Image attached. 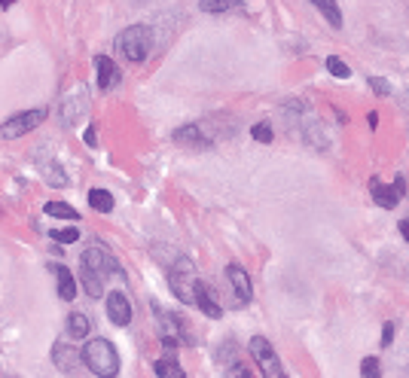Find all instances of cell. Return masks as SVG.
Masks as SVG:
<instances>
[{
  "label": "cell",
  "mask_w": 409,
  "mask_h": 378,
  "mask_svg": "<svg viewBox=\"0 0 409 378\" xmlns=\"http://www.w3.org/2000/svg\"><path fill=\"white\" fill-rule=\"evenodd\" d=\"M110 278H119L126 281V272H122L119 260L114 257V250L101 241H92L89 248L83 250V260H80V284L89 299H101L104 293V284Z\"/></svg>",
  "instance_id": "obj_1"
},
{
  "label": "cell",
  "mask_w": 409,
  "mask_h": 378,
  "mask_svg": "<svg viewBox=\"0 0 409 378\" xmlns=\"http://www.w3.org/2000/svg\"><path fill=\"white\" fill-rule=\"evenodd\" d=\"M83 363H86V369L98 378L119 375V354L114 348V342H107V339H89L83 348Z\"/></svg>",
  "instance_id": "obj_2"
},
{
  "label": "cell",
  "mask_w": 409,
  "mask_h": 378,
  "mask_svg": "<svg viewBox=\"0 0 409 378\" xmlns=\"http://www.w3.org/2000/svg\"><path fill=\"white\" fill-rule=\"evenodd\" d=\"M168 284H171V293L178 296V302L196 308V290H199L202 278H199V272H196V265H192L190 257L175 260V269H171V274H168Z\"/></svg>",
  "instance_id": "obj_3"
},
{
  "label": "cell",
  "mask_w": 409,
  "mask_h": 378,
  "mask_svg": "<svg viewBox=\"0 0 409 378\" xmlns=\"http://www.w3.org/2000/svg\"><path fill=\"white\" fill-rule=\"evenodd\" d=\"M248 351L253 357V363L260 366L263 378H284L288 375L281 360H278V354H275V348H272V342L266 339V335H253V339L248 342Z\"/></svg>",
  "instance_id": "obj_4"
},
{
  "label": "cell",
  "mask_w": 409,
  "mask_h": 378,
  "mask_svg": "<svg viewBox=\"0 0 409 378\" xmlns=\"http://www.w3.org/2000/svg\"><path fill=\"white\" fill-rule=\"evenodd\" d=\"M116 49L126 55V61H144L150 52V28H144V25L126 28L116 37Z\"/></svg>",
  "instance_id": "obj_5"
},
{
  "label": "cell",
  "mask_w": 409,
  "mask_h": 378,
  "mask_svg": "<svg viewBox=\"0 0 409 378\" xmlns=\"http://www.w3.org/2000/svg\"><path fill=\"white\" fill-rule=\"evenodd\" d=\"M46 116H49V110L46 107H34V110H22V113H16V116H9L4 126H0V135L4 138H22V135H28V131H34L40 122H46Z\"/></svg>",
  "instance_id": "obj_6"
},
{
  "label": "cell",
  "mask_w": 409,
  "mask_h": 378,
  "mask_svg": "<svg viewBox=\"0 0 409 378\" xmlns=\"http://www.w3.org/2000/svg\"><path fill=\"white\" fill-rule=\"evenodd\" d=\"M156 318H159L162 339H175L178 345H196V335H192L190 323L183 321V314H178V311H165V308H156Z\"/></svg>",
  "instance_id": "obj_7"
},
{
  "label": "cell",
  "mask_w": 409,
  "mask_h": 378,
  "mask_svg": "<svg viewBox=\"0 0 409 378\" xmlns=\"http://www.w3.org/2000/svg\"><path fill=\"white\" fill-rule=\"evenodd\" d=\"M403 192H406V177L400 174L397 177L391 187H385V183L379 180V177H373L370 180V196H373V201L379 204V208H385V211H391V208H397V201L403 199Z\"/></svg>",
  "instance_id": "obj_8"
},
{
  "label": "cell",
  "mask_w": 409,
  "mask_h": 378,
  "mask_svg": "<svg viewBox=\"0 0 409 378\" xmlns=\"http://www.w3.org/2000/svg\"><path fill=\"white\" fill-rule=\"evenodd\" d=\"M107 318H110V323L114 326H129L131 323V299L122 290H114V293H107Z\"/></svg>",
  "instance_id": "obj_9"
},
{
  "label": "cell",
  "mask_w": 409,
  "mask_h": 378,
  "mask_svg": "<svg viewBox=\"0 0 409 378\" xmlns=\"http://www.w3.org/2000/svg\"><path fill=\"white\" fill-rule=\"evenodd\" d=\"M53 363H55L58 372L74 375L80 366H83V351L70 348V345H65V342H55V345H53Z\"/></svg>",
  "instance_id": "obj_10"
},
{
  "label": "cell",
  "mask_w": 409,
  "mask_h": 378,
  "mask_svg": "<svg viewBox=\"0 0 409 378\" xmlns=\"http://www.w3.org/2000/svg\"><path fill=\"white\" fill-rule=\"evenodd\" d=\"M227 278H229V284H232V293H235V302L239 305H251V299H253V284H251V274L241 269V265H229L227 269Z\"/></svg>",
  "instance_id": "obj_11"
},
{
  "label": "cell",
  "mask_w": 409,
  "mask_h": 378,
  "mask_svg": "<svg viewBox=\"0 0 409 378\" xmlns=\"http://www.w3.org/2000/svg\"><path fill=\"white\" fill-rule=\"evenodd\" d=\"M171 138H175L178 147H187V150H208L211 147V140L204 138V131L199 126H180Z\"/></svg>",
  "instance_id": "obj_12"
},
{
  "label": "cell",
  "mask_w": 409,
  "mask_h": 378,
  "mask_svg": "<svg viewBox=\"0 0 409 378\" xmlns=\"http://www.w3.org/2000/svg\"><path fill=\"white\" fill-rule=\"evenodd\" d=\"M95 74H98V89L101 91H110L114 86H119V67L110 61L107 55H98L95 58Z\"/></svg>",
  "instance_id": "obj_13"
},
{
  "label": "cell",
  "mask_w": 409,
  "mask_h": 378,
  "mask_svg": "<svg viewBox=\"0 0 409 378\" xmlns=\"http://www.w3.org/2000/svg\"><path fill=\"white\" fill-rule=\"evenodd\" d=\"M196 308L204 314V318H211V321H220L223 318V308H220V302L214 299V293L208 290V284H199V290H196Z\"/></svg>",
  "instance_id": "obj_14"
},
{
  "label": "cell",
  "mask_w": 409,
  "mask_h": 378,
  "mask_svg": "<svg viewBox=\"0 0 409 378\" xmlns=\"http://www.w3.org/2000/svg\"><path fill=\"white\" fill-rule=\"evenodd\" d=\"M53 272H55V278H58V296L65 302H74L77 299V278L70 274V269H67V265H61V262H55Z\"/></svg>",
  "instance_id": "obj_15"
},
{
  "label": "cell",
  "mask_w": 409,
  "mask_h": 378,
  "mask_svg": "<svg viewBox=\"0 0 409 378\" xmlns=\"http://www.w3.org/2000/svg\"><path fill=\"white\" fill-rule=\"evenodd\" d=\"M199 9L202 13H211V16L239 13V9H244V0H199Z\"/></svg>",
  "instance_id": "obj_16"
},
{
  "label": "cell",
  "mask_w": 409,
  "mask_h": 378,
  "mask_svg": "<svg viewBox=\"0 0 409 378\" xmlns=\"http://www.w3.org/2000/svg\"><path fill=\"white\" fill-rule=\"evenodd\" d=\"M309 4L321 9V16L330 22V28H342V9L336 0H309Z\"/></svg>",
  "instance_id": "obj_17"
},
{
  "label": "cell",
  "mask_w": 409,
  "mask_h": 378,
  "mask_svg": "<svg viewBox=\"0 0 409 378\" xmlns=\"http://www.w3.org/2000/svg\"><path fill=\"white\" fill-rule=\"evenodd\" d=\"M89 107V98H86V91H83V98L77 101V95L70 98V101H65V113H61V122H65V126H74V122L83 116V110Z\"/></svg>",
  "instance_id": "obj_18"
},
{
  "label": "cell",
  "mask_w": 409,
  "mask_h": 378,
  "mask_svg": "<svg viewBox=\"0 0 409 378\" xmlns=\"http://www.w3.org/2000/svg\"><path fill=\"white\" fill-rule=\"evenodd\" d=\"M89 330H92V323H89V318L83 311H70L67 314V333L74 335V339H86Z\"/></svg>",
  "instance_id": "obj_19"
},
{
  "label": "cell",
  "mask_w": 409,
  "mask_h": 378,
  "mask_svg": "<svg viewBox=\"0 0 409 378\" xmlns=\"http://www.w3.org/2000/svg\"><path fill=\"white\" fill-rule=\"evenodd\" d=\"M89 208H95L98 213L114 211V196L107 189H89Z\"/></svg>",
  "instance_id": "obj_20"
},
{
  "label": "cell",
  "mask_w": 409,
  "mask_h": 378,
  "mask_svg": "<svg viewBox=\"0 0 409 378\" xmlns=\"http://www.w3.org/2000/svg\"><path fill=\"white\" fill-rule=\"evenodd\" d=\"M43 211L49 213V217H58V220H77V223H80L77 208H70L67 201H46V204H43Z\"/></svg>",
  "instance_id": "obj_21"
},
{
  "label": "cell",
  "mask_w": 409,
  "mask_h": 378,
  "mask_svg": "<svg viewBox=\"0 0 409 378\" xmlns=\"http://www.w3.org/2000/svg\"><path fill=\"white\" fill-rule=\"evenodd\" d=\"M153 372L159 378H183V369L178 366L175 357H162V360H156L153 363Z\"/></svg>",
  "instance_id": "obj_22"
},
{
  "label": "cell",
  "mask_w": 409,
  "mask_h": 378,
  "mask_svg": "<svg viewBox=\"0 0 409 378\" xmlns=\"http://www.w3.org/2000/svg\"><path fill=\"white\" fill-rule=\"evenodd\" d=\"M327 70H330V74H333L336 79H349V77H351V67L345 65L342 58H336V55L327 58Z\"/></svg>",
  "instance_id": "obj_23"
},
{
  "label": "cell",
  "mask_w": 409,
  "mask_h": 378,
  "mask_svg": "<svg viewBox=\"0 0 409 378\" xmlns=\"http://www.w3.org/2000/svg\"><path fill=\"white\" fill-rule=\"evenodd\" d=\"M40 168H43V177L49 180V187H67V174H65V171H61L58 165H53V168H49V165H40Z\"/></svg>",
  "instance_id": "obj_24"
},
{
  "label": "cell",
  "mask_w": 409,
  "mask_h": 378,
  "mask_svg": "<svg viewBox=\"0 0 409 378\" xmlns=\"http://www.w3.org/2000/svg\"><path fill=\"white\" fill-rule=\"evenodd\" d=\"M361 375L364 378H382V363L376 357H364L361 360Z\"/></svg>",
  "instance_id": "obj_25"
},
{
  "label": "cell",
  "mask_w": 409,
  "mask_h": 378,
  "mask_svg": "<svg viewBox=\"0 0 409 378\" xmlns=\"http://www.w3.org/2000/svg\"><path fill=\"white\" fill-rule=\"evenodd\" d=\"M53 235V241H58V244H74L77 238H80V232H77V226H65V229H53L49 232Z\"/></svg>",
  "instance_id": "obj_26"
},
{
  "label": "cell",
  "mask_w": 409,
  "mask_h": 378,
  "mask_svg": "<svg viewBox=\"0 0 409 378\" xmlns=\"http://www.w3.org/2000/svg\"><path fill=\"white\" fill-rule=\"evenodd\" d=\"M251 135H253V140H260V144H272L275 131H272L269 122H257V126L251 128Z\"/></svg>",
  "instance_id": "obj_27"
},
{
  "label": "cell",
  "mask_w": 409,
  "mask_h": 378,
  "mask_svg": "<svg viewBox=\"0 0 409 378\" xmlns=\"http://www.w3.org/2000/svg\"><path fill=\"white\" fill-rule=\"evenodd\" d=\"M227 378H257V375H253V369H251L248 363L235 360L232 366H227Z\"/></svg>",
  "instance_id": "obj_28"
},
{
  "label": "cell",
  "mask_w": 409,
  "mask_h": 378,
  "mask_svg": "<svg viewBox=\"0 0 409 378\" xmlns=\"http://www.w3.org/2000/svg\"><path fill=\"white\" fill-rule=\"evenodd\" d=\"M370 86H373V91L376 95H391V89H388V79H382V77H370Z\"/></svg>",
  "instance_id": "obj_29"
},
{
  "label": "cell",
  "mask_w": 409,
  "mask_h": 378,
  "mask_svg": "<svg viewBox=\"0 0 409 378\" xmlns=\"http://www.w3.org/2000/svg\"><path fill=\"white\" fill-rule=\"evenodd\" d=\"M394 335H397V326H394V321H388L382 326V348H388V345L394 342Z\"/></svg>",
  "instance_id": "obj_30"
},
{
  "label": "cell",
  "mask_w": 409,
  "mask_h": 378,
  "mask_svg": "<svg viewBox=\"0 0 409 378\" xmlns=\"http://www.w3.org/2000/svg\"><path fill=\"white\" fill-rule=\"evenodd\" d=\"M95 135H98V128H95V126H89V128H86V138H83L89 147H98V138H95Z\"/></svg>",
  "instance_id": "obj_31"
},
{
  "label": "cell",
  "mask_w": 409,
  "mask_h": 378,
  "mask_svg": "<svg viewBox=\"0 0 409 378\" xmlns=\"http://www.w3.org/2000/svg\"><path fill=\"white\" fill-rule=\"evenodd\" d=\"M400 235H403V238L409 241V217H406V220H400Z\"/></svg>",
  "instance_id": "obj_32"
},
{
  "label": "cell",
  "mask_w": 409,
  "mask_h": 378,
  "mask_svg": "<svg viewBox=\"0 0 409 378\" xmlns=\"http://www.w3.org/2000/svg\"><path fill=\"white\" fill-rule=\"evenodd\" d=\"M13 4H16V0H0V6H4V9H6V6H13Z\"/></svg>",
  "instance_id": "obj_33"
},
{
  "label": "cell",
  "mask_w": 409,
  "mask_h": 378,
  "mask_svg": "<svg viewBox=\"0 0 409 378\" xmlns=\"http://www.w3.org/2000/svg\"><path fill=\"white\" fill-rule=\"evenodd\" d=\"M284 378H288V375H284Z\"/></svg>",
  "instance_id": "obj_34"
}]
</instances>
